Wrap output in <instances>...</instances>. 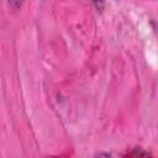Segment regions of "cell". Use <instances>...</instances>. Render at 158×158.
I'll return each mask as SVG.
<instances>
[{
    "instance_id": "cell-2",
    "label": "cell",
    "mask_w": 158,
    "mask_h": 158,
    "mask_svg": "<svg viewBox=\"0 0 158 158\" xmlns=\"http://www.w3.org/2000/svg\"><path fill=\"white\" fill-rule=\"evenodd\" d=\"M126 156H149V153L148 152H146V151H143L142 148H133V151L132 152H127V154Z\"/></svg>"
},
{
    "instance_id": "cell-1",
    "label": "cell",
    "mask_w": 158,
    "mask_h": 158,
    "mask_svg": "<svg viewBox=\"0 0 158 158\" xmlns=\"http://www.w3.org/2000/svg\"><path fill=\"white\" fill-rule=\"evenodd\" d=\"M23 2H25V0H7L9 6H10L12 10H15V11L20 10V9L22 7Z\"/></svg>"
},
{
    "instance_id": "cell-3",
    "label": "cell",
    "mask_w": 158,
    "mask_h": 158,
    "mask_svg": "<svg viewBox=\"0 0 158 158\" xmlns=\"http://www.w3.org/2000/svg\"><path fill=\"white\" fill-rule=\"evenodd\" d=\"M96 156H99V157H100V156H105V157H110L111 154H110V153H98Z\"/></svg>"
}]
</instances>
